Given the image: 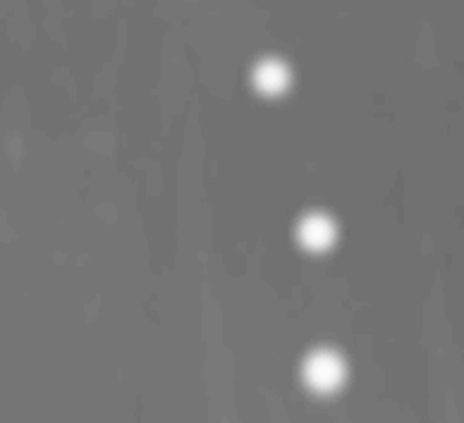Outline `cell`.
I'll use <instances>...</instances> for the list:
<instances>
[{
  "label": "cell",
  "instance_id": "1",
  "mask_svg": "<svg viewBox=\"0 0 464 423\" xmlns=\"http://www.w3.org/2000/svg\"><path fill=\"white\" fill-rule=\"evenodd\" d=\"M306 378L316 390H331L343 378V366L333 354H316L306 366Z\"/></svg>",
  "mask_w": 464,
  "mask_h": 423
},
{
  "label": "cell",
  "instance_id": "3",
  "mask_svg": "<svg viewBox=\"0 0 464 423\" xmlns=\"http://www.w3.org/2000/svg\"><path fill=\"white\" fill-rule=\"evenodd\" d=\"M287 77L285 72H283V67L280 65H273V62H268V65H264L259 70V74H256V84L264 89V91H280L283 86H285Z\"/></svg>",
  "mask_w": 464,
  "mask_h": 423
},
{
  "label": "cell",
  "instance_id": "2",
  "mask_svg": "<svg viewBox=\"0 0 464 423\" xmlns=\"http://www.w3.org/2000/svg\"><path fill=\"white\" fill-rule=\"evenodd\" d=\"M302 239L306 242V246L312 249H324L325 245H331L333 239V227L325 218H309L302 227Z\"/></svg>",
  "mask_w": 464,
  "mask_h": 423
}]
</instances>
